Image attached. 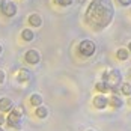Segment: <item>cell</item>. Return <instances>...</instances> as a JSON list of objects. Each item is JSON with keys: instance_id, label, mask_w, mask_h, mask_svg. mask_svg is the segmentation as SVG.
I'll use <instances>...</instances> for the list:
<instances>
[{"instance_id": "1", "label": "cell", "mask_w": 131, "mask_h": 131, "mask_svg": "<svg viewBox=\"0 0 131 131\" xmlns=\"http://www.w3.org/2000/svg\"><path fill=\"white\" fill-rule=\"evenodd\" d=\"M113 15L115 9L112 0H93L86 11L84 20L92 29L101 30L112 23Z\"/></svg>"}, {"instance_id": "2", "label": "cell", "mask_w": 131, "mask_h": 131, "mask_svg": "<svg viewBox=\"0 0 131 131\" xmlns=\"http://www.w3.org/2000/svg\"><path fill=\"white\" fill-rule=\"evenodd\" d=\"M103 77H104V81L107 83L108 89H112L113 92L118 91L119 84H121V81H122V74H121L119 69H110V71L104 72Z\"/></svg>"}, {"instance_id": "3", "label": "cell", "mask_w": 131, "mask_h": 131, "mask_svg": "<svg viewBox=\"0 0 131 131\" xmlns=\"http://www.w3.org/2000/svg\"><path fill=\"white\" fill-rule=\"evenodd\" d=\"M23 113H24V110L21 107H12L9 116H8V125L11 128H18L23 121Z\"/></svg>"}, {"instance_id": "4", "label": "cell", "mask_w": 131, "mask_h": 131, "mask_svg": "<svg viewBox=\"0 0 131 131\" xmlns=\"http://www.w3.org/2000/svg\"><path fill=\"white\" fill-rule=\"evenodd\" d=\"M95 42L91 39H83L81 42H80L79 45V51L83 54V56H86V57H89V56H92L93 53H95Z\"/></svg>"}, {"instance_id": "5", "label": "cell", "mask_w": 131, "mask_h": 131, "mask_svg": "<svg viewBox=\"0 0 131 131\" xmlns=\"http://www.w3.org/2000/svg\"><path fill=\"white\" fill-rule=\"evenodd\" d=\"M0 9H2V12L5 17H14L15 14H17V5L14 3L12 0H2V3H0Z\"/></svg>"}, {"instance_id": "6", "label": "cell", "mask_w": 131, "mask_h": 131, "mask_svg": "<svg viewBox=\"0 0 131 131\" xmlns=\"http://www.w3.org/2000/svg\"><path fill=\"white\" fill-rule=\"evenodd\" d=\"M24 59H26L27 63H30V65H36V63L41 60V54H39L38 50H29V51L24 54Z\"/></svg>"}, {"instance_id": "7", "label": "cell", "mask_w": 131, "mask_h": 131, "mask_svg": "<svg viewBox=\"0 0 131 131\" xmlns=\"http://www.w3.org/2000/svg\"><path fill=\"white\" fill-rule=\"evenodd\" d=\"M107 104H108V98H105L104 95H98L93 98V105L98 108H104V107H107Z\"/></svg>"}, {"instance_id": "8", "label": "cell", "mask_w": 131, "mask_h": 131, "mask_svg": "<svg viewBox=\"0 0 131 131\" xmlns=\"http://www.w3.org/2000/svg\"><path fill=\"white\" fill-rule=\"evenodd\" d=\"M12 100L11 98H0V112H8L12 110Z\"/></svg>"}, {"instance_id": "9", "label": "cell", "mask_w": 131, "mask_h": 131, "mask_svg": "<svg viewBox=\"0 0 131 131\" xmlns=\"http://www.w3.org/2000/svg\"><path fill=\"white\" fill-rule=\"evenodd\" d=\"M29 23H30L32 26H35V27H39L41 24H42V18H41V15H38V14H30Z\"/></svg>"}, {"instance_id": "10", "label": "cell", "mask_w": 131, "mask_h": 131, "mask_svg": "<svg viewBox=\"0 0 131 131\" xmlns=\"http://www.w3.org/2000/svg\"><path fill=\"white\" fill-rule=\"evenodd\" d=\"M21 38L26 41V42H29V41H32L35 38V32L30 30V29H24V30L21 32Z\"/></svg>"}, {"instance_id": "11", "label": "cell", "mask_w": 131, "mask_h": 131, "mask_svg": "<svg viewBox=\"0 0 131 131\" xmlns=\"http://www.w3.org/2000/svg\"><path fill=\"white\" fill-rule=\"evenodd\" d=\"M108 104H112L113 107H122V104H124V101L119 98L118 95H112L110 98H108Z\"/></svg>"}, {"instance_id": "12", "label": "cell", "mask_w": 131, "mask_h": 131, "mask_svg": "<svg viewBox=\"0 0 131 131\" xmlns=\"http://www.w3.org/2000/svg\"><path fill=\"white\" fill-rule=\"evenodd\" d=\"M30 104L35 105V107H39L42 104V96H41L39 93H33L32 96H30Z\"/></svg>"}, {"instance_id": "13", "label": "cell", "mask_w": 131, "mask_h": 131, "mask_svg": "<svg viewBox=\"0 0 131 131\" xmlns=\"http://www.w3.org/2000/svg\"><path fill=\"white\" fill-rule=\"evenodd\" d=\"M116 56H118V59H121V60H127L130 57V51L127 48H119L118 51H116Z\"/></svg>"}, {"instance_id": "14", "label": "cell", "mask_w": 131, "mask_h": 131, "mask_svg": "<svg viewBox=\"0 0 131 131\" xmlns=\"http://www.w3.org/2000/svg\"><path fill=\"white\" fill-rule=\"evenodd\" d=\"M35 115L38 116V118H47L48 116V108L47 107H42V105H39L38 108H36V112H35Z\"/></svg>"}, {"instance_id": "15", "label": "cell", "mask_w": 131, "mask_h": 131, "mask_svg": "<svg viewBox=\"0 0 131 131\" xmlns=\"http://www.w3.org/2000/svg\"><path fill=\"white\" fill-rule=\"evenodd\" d=\"M18 74H20V80H21V81H27V80H30V77H32L27 69H20Z\"/></svg>"}, {"instance_id": "16", "label": "cell", "mask_w": 131, "mask_h": 131, "mask_svg": "<svg viewBox=\"0 0 131 131\" xmlns=\"http://www.w3.org/2000/svg\"><path fill=\"white\" fill-rule=\"evenodd\" d=\"M95 88H96V91H100V92H107V89H108V86H107V83L105 81H100V83H96L95 84Z\"/></svg>"}, {"instance_id": "17", "label": "cell", "mask_w": 131, "mask_h": 131, "mask_svg": "<svg viewBox=\"0 0 131 131\" xmlns=\"http://www.w3.org/2000/svg\"><path fill=\"white\" fill-rule=\"evenodd\" d=\"M122 92L125 95H131V83H124L122 84Z\"/></svg>"}, {"instance_id": "18", "label": "cell", "mask_w": 131, "mask_h": 131, "mask_svg": "<svg viewBox=\"0 0 131 131\" xmlns=\"http://www.w3.org/2000/svg\"><path fill=\"white\" fill-rule=\"evenodd\" d=\"M56 2H57L60 6H69V5H71L74 0H56Z\"/></svg>"}, {"instance_id": "19", "label": "cell", "mask_w": 131, "mask_h": 131, "mask_svg": "<svg viewBox=\"0 0 131 131\" xmlns=\"http://www.w3.org/2000/svg\"><path fill=\"white\" fill-rule=\"evenodd\" d=\"M118 2L122 5V6H130L131 5V0H118Z\"/></svg>"}, {"instance_id": "20", "label": "cell", "mask_w": 131, "mask_h": 131, "mask_svg": "<svg viewBox=\"0 0 131 131\" xmlns=\"http://www.w3.org/2000/svg\"><path fill=\"white\" fill-rule=\"evenodd\" d=\"M3 81H5V72H3V71L0 69V84H2Z\"/></svg>"}, {"instance_id": "21", "label": "cell", "mask_w": 131, "mask_h": 131, "mask_svg": "<svg viewBox=\"0 0 131 131\" xmlns=\"http://www.w3.org/2000/svg\"><path fill=\"white\" fill-rule=\"evenodd\" d=\"M3 124H5V116H3V115L0 113V127H2Z\"/></svg>"}, {"instance_id": "22", "label": "cell", "mask_w": 131, "mask_h": 131, "mask_svg": "<svg viewBox=\"0 0 131 131\" xmlns=\"http://www.w3.org/2000/svg\"><path fill=\"white\" fill-rule=\"evenodd\" d=\"M128 51L131 53V42H130V44H128Z\"/></svg>"}, {"instance_id": "23", "label": "cell", "mask_w": 131, "mask_h": 131, "mask_svg": "<svg viewBox=\"0 0 131 131\" xmlns=\"http://www.w3.org/2000/svg\"><path fill=\"white\" fill-rule=\"evenodd\" d=\"M2 50H3V48H2V45H0V54H2Z\"/></svg>"}, {"instance_id": "24", "label": "cell", "mask_w": 131, "mask_h": 131, "mask_svg": "<svg viewBox=\"0 0 131 131\" xmlns=\"http://www.w3.org/2000/svg\"><path fill=\"white\" fill-rule=\"evenodd\" d=\"M88 131H93V130H88Z\"/></svg>"}, {"instance_id": "25", "label": "cell", "mask_w": 131, "mask_h": 131, "mask_svg": "<svg viewBox=\"0 0 131 131\" xmlns=\"http://www.w3.org/2000/svg\"><path fill=\"white\" fill-rule=\"evenodd\" d=\"M0 131H3V130H2V128H0Z\"/></svg>"}]
</instances>
